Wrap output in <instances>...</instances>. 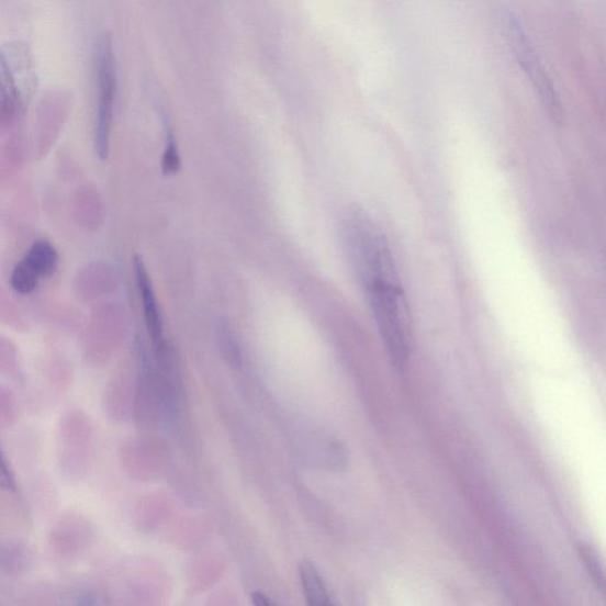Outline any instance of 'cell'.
I'll return each mask as SVG.
<instances>
[{
    "mask_svg": "<svg viewBox=\"0 0 606 606\" xmlns=\"http://www.w3.org/2000/svg\"><path fill=\"white\" fill-rule=\"evenodd\" d=\"M22 261L42 281L55 276L59 266V254L49 240L41 239L30 247Z\"/></svg>",
    "mask_w": 606,
    "mask_h": 606,
    "instance_id": "8fae6325",
    "label": "cell"
},
{
    "mask_svg": "<svg viewBox=\"0 0 606 606\" xmlns=\"http://www.w3.org/2000/svg\"><path fill=\"white\" fill-rule=\"evenodd\" d=\"M506 32L512 50L529 83L541 101L543 109L556 123H562L564 111L562 101L547 68L542 65L532 41L529 40L523 23L513 13L506 19Z\"/></svg>",
    "mask_w": 606,
    "mask_h": 606,
    "instance_id": "5b68a950",
    "label": "cell"
},
{
    "mask_svg": "<svg viewBox=\"0 0 606 606\" xmlns=\"http://www.w3.org/2000/svg\"><path fill=\"white\" fill-rule=\"evenodd\" d=\"M374 319L386 352L399 370L412 356L413 324L397 270L383 272L366 280Z\"/></svg>",
    "mask_w": 606,
    "mask_h": 606,
    "instance_id": "6da1fadb",
    "label": "cell"
},
{
    "mask_svg": "<svg viewBox=\"0 0 606 606\" xmlns=\"http://www.w3.org/2000/svg\"><path fill=\"white\" fill-rule=\"evenodd\" d=\"M94 539L92 523L80 513H66L50 529L49 547L57 558L75 560L92 547Z\"/></svg>",
    "mask_w": 606,
    "mask_h": 606,
    "instance_id": "52a82bcc",
    "label": "cell"
},
{
    "mask_svg": "<svg viewBox=\"0 0 606 606\" xmlns=\"http://www.w3.org/2000/svg\"><path fill=\"white\" fill-rule=\"evenodd\" d=\"M20 415L18 397L10 388L0 384V429H10Z\"/></svg>",
    "mask_w": 606,
    "mask_h": 606,
    "instance_id": "2e32d148",
    "label": "cell"
},
{
    "mask_svg": "<svg viewBox=\"0 0 606 606\" xmlns=\"http://www.w3.org/2000/svg\"><path fill=\"white\" fill-rule=\"evenodd\" d=\"M0 377L16 384L25 381V370L20 348L12 339L0 333Z\"/></svg>",
    "mask_w": 606,
    "mask_h": 606,
    "instance_id": "7c38bea8",
    "label": "cell"
},
{
    "mask_svg": "<svg viewBox=\"0 0 606 606\" xmlns=\"http://www.w3.org/2000/svg\"><path fill=\"white\" fill-rule=\"evenodd\" d=\"M133 266L136 285L139 288L149 337L158 341L161 338L162 324L154 287H152L148 272L139 256L134 257Z\"/></svg>",
    "mask_w": 606,
    "mask_h": 606,
    "instance_id": "ba28073f",
    "label": "cell"
},
{
    "mask_svg": "<svg viewBox=\"0 0 606 606\" xmlns=\"http://www.w3.org/2000/svg\"><path fill=\"white\" fill-rule=\"evenodd\" d=\"M299 580L307 606H336L319 570L311 560H303L300 563Z\"/></svg>",
    "mask_w": 606,
    "mask_h": 606,
    "instance_id": "30bf717a",
    "label": "cell"
},
{
    "mask_svg": "<svg viewBox=\"0 0 606 606\" xmlns=\"http://www.w3.org/2000/svg\"><path fill=\"white\" fill-rule=\"evenodd\" d=\"M94 430L92 422L81 408H69L59 417L55 454L60 475L78 483L92 471L94 462Z\"/></svg>",
    "mask_w": 606,
    "mask_h": 606,
    "instance_id": "7a4b0ae2",
    "label": "cell"
},
{
    "mask_svg": "<svg viewBox=\"0 0 606 606\" xmlns=\"http://www.w3.org/2000/svg\"><path fill=\"white\" fill-rule=\"evenodd\" d=\"M35 85L34 63L26 45H0V125L10 124L26 110Z\"/></svg>",
    "mask_w": 606,
    "mask_h": 606,
    "instance_id": "3957f363",
    "label": "cell"
},
{
    "mask_svg": "<svg viewBox=\"0 0 606 606\" xmlns=\"http://www.w3.org/2000/svg\"><path fill=\"white\" fill-rule=\"evenodd\" d=\"M123 314L115 305L102 303L90 313L82 336V355L90 367H103L123 337Z\"/></svg>",
    "mask_w": 606,
    "mask_h": 606,
    "instance_id": "8992f818",
    "label": "cell"
},
{
    "mask_svg": "<svg viewBox=\"0 0 606 606\" xmlns=\"http://www.w3.org/2000/svg\"><path fill=\"white\" fill-rule=\"evenodd\" d=\"M112 290V279L101 267H88L74 281V293L83 303H93Z\"/></svg>",
    "mask_w": 606,
    "mask_h": 606,
    "instance_id": "9c48e42d",
    "label": "cell"
},
{
    "mask_svg": "<svg viewBox=\"0 0 606 606\" xmlns=\"http://www.w3.org/2000/svg\"><path fill=\"white\" fill-rule=\"evenodd\" d=\"M94 67L98 85V110L94 147L99 159L110 155L114 103L117 89L116 60L110 34L98 37L94 48Z\"/></svg>",
    "mask_w": 606,
    "mask_h": 606,
    "instance_id": "277c9868",
    "label": "cell"
},
{
    "mask_svg": "<svg viewBox=\"0 0 606 606\" xmlns=\"http://www.w3.org/2000/svg\"><path fill=\"white\" fill-rule=\"evenodd\" d=\"M0 324L16 332L29 330V319L20 303L0 287Z\"/></svg>",
    "mask_w": 606,
    "mask_h": 606,
    "instance_id": "4fadbf2b",
    "label": "cell"
},
{
    "mask_svg": "<svg viewBox=\"0 0 606 606\" xmlns=\"http://www.w3.org/2000/svg\"><path fill=\"white\" fill-rule=\"evenodd\" d=\"M40 278L21 260L13 267L10 276V285L13 292L21 295L33 294L40 285Z\"/></svg>",
    "mask_w": 606,
    "mask_h": 606,
    "instance_id": "5bb4252c",
    "label": "cell"
},
{
    "mask_svg": "<svg viewBox=\"0 0 606 606\" xmlns=\"http://www.w3.org/2000/svg\"><path fill=\"white\" fill-rule=\"evenodd\" d=\"M164 126H165V149L161 160L162 171L165 175H173L180 169V158L178 146L176 142V135L170 126L169 117L162 113Z\"/></svg>",
    "mask_w": 606,
    "mask_h": 606,
    "instance_id": "9a60e30c",
    "label": "cell"
},
{
    "mask_svg": "<svg viewBox=\"0 0 606 606\" xmlns=\"http://www.w3.org/2000/svg\"><path fill=\"white\" fill-rule=\"evenodd\" d=\"M0 490L11 493L18 491L16 476H14L2 448H0Z\"/></svg>",
    "mask_w": 606,
    "mask_h": 606,
    "instance_id": "e0dca14e",
    "label": "cell"
},
{
    "mask_svg": "<svg viewBox=\"0 0 606 606\" xmlns=\"http://www.w3.org/2000/svg\"><path fill=\"white\" fill-rule=\"evenodd\" d=\"M78 606H101V603L96 595L85 594L79 598Z\"/></svg>",
    "mask_w": 606,
    "mask_h": 606,
    "instance_id": "d6986e66",
    "label": "cell"
},
{
    "mask_svg": "<svg viewBox=\"0 0 606 606\" xmlns=\"http://www.w3.org/2000/svg\"><path fill=\"white\" fill-rule=\"evenodd\" d=\"M251 602L254 606H279L274 601L261 593V591L252 593Z\"/></svg>",
    "mask_w": 606,
    "mask_h": 606,
    "instance_id": "ac0fdd59",
    "label": "cell"
}]
</instances>
